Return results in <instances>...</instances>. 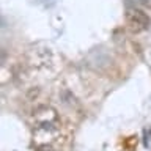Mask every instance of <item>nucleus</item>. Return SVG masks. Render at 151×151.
<instances>
[{
    "label": "nucleus",
    "mask_w": 151,
    "mask_h": 151,
    "mask_svg": "<svg viewBox=\"0 0 151 151\" xmlns=\"http://www.w3.org/2000/svg\"><path fill=\"white\" fill-rule=\"evenodd\" d=\"M124 19H126V25L127 28L132 32V33H142L145 30H148L150 24H151V19L150 16L146 14L143 9L140 8H127L126 9V14H124Z\"/></svg>",
    "instance_id": "obj_1"
},
{
    "label": "nucleus",
    "mask_w": 151,
    "mask_h": 151,
    "mask_svg": "<svg viewBox=\"0 0 151 151\" xmlns=\"http://www.w3.org/2000/svg\"><path fill=\"white\" fill-rule=\"evenodd\" d=\"M33 127L44 124H58V112L52 106H40L32 113Z\"/></svg>",
    "instance_id": "obj_2"
},
{
    "label": "nucleus",
    "mask_w": 151,
    "mask_h": 151,
    "mask_svg": "<svg viewBox=\"0 0 151 151\" xmlns=\"http://www.w3.org/2000/svg\"><path fill=\"white\" fill-rule=\"evenodd\" d=\"M60 134L58 124H44V126H35L33 127V142L41 145H50Z\"/></svg>",
    "instance_id": "obj_3"
},
{
    "label": "nucleus",
    "mask_w": 151,
    "mask_h": 151,
    "mask_svg": "<svg viewBox=\"0 0 151 151\" xmlns=\"http://www.w3.org/2000/svg\"><path fill=\"white\" fill-rule=\"evenodd\" d=\"M30 65L38 69L49 68L52 65V54L49 49H35L30 52Z\"/></svg>",
    "instance_id": "obj_4"
},
{
    "label": "nucleus",
    "mask_w": 151,
    "mask_h": 151,
    "mask_svg": "<svg viewBox=\"0 0 151 151\" xmlns=\"http://www.w3.org/2000/svg\"><path fill=\"white\" fill-rule=\"evenodd\" d=\"M143 145L145 148H151V129L143 131Z\"/></svg>",
    "instance_id": "obj_5"
},
{
    "label": "nucleus",
    "mask_w": 151,
    "mask_h": 151,
    "mask_svg": "<svg viewBox=\"0 0 151 151\" xmlns=\"http://www.w3.org/2000/svg\"><path fill=\"white\" fill-rule=\"evenodd\" d=\"M36 151H58L55 148V146H52V145H41V146H38Z\"/></svg>",
    "instance_id": "obj_6"
},
{
    "label": "nucleus",
    "mask_w": 151,
    "mask_h": 151,
    "mask_svg": "<svg viewBox=\"0 0 151 151\" xmlns=\"http://www.w3.org/2000/svg\"><path fill=\"white\" fill-rule=\"evenodd\" d=\"M139 5H142V6H146V8H151V0H135Z\"/></svg>",
    "instance_id": "obj_7"
}]
</instances>
